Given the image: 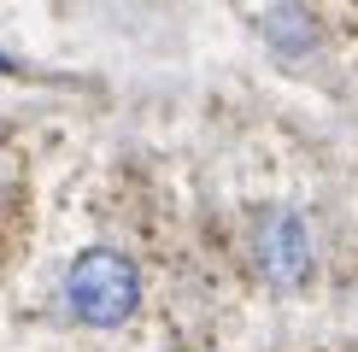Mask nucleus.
<instances>
[{
	"label": "nucleus",
	"instance_id": "obj_1",
	"mask_svg": "<svg viewBox=\"0 0 358 352\" xmlns=\"http://www.w3.org/2000/svg\"><path fill=\"white\" fill-rule=\"evenodd\" d=\"M141 305V270L117 247H83L65 270V311L88 329H124Z\"/></svg>",
	"mask_w": 358,
	"mask_h": 352
},
{
	"label": "nucleus",
	"instance_id": "obj_2",
	"mask_svg": "<svg viewBox=\"0 0 358 352\" xmlns=\"http://www.w3.org/2000/svg\"><path fill=\"white\" fill-rule=\"evenodd\" d=\"M252 258H259L264 282L271 288H300L311 276V229L294 205H271L259 212V229H252Z\"/></svg>",
	"mask_w": 358,
	"mask_h": 352
}]
</instances>
